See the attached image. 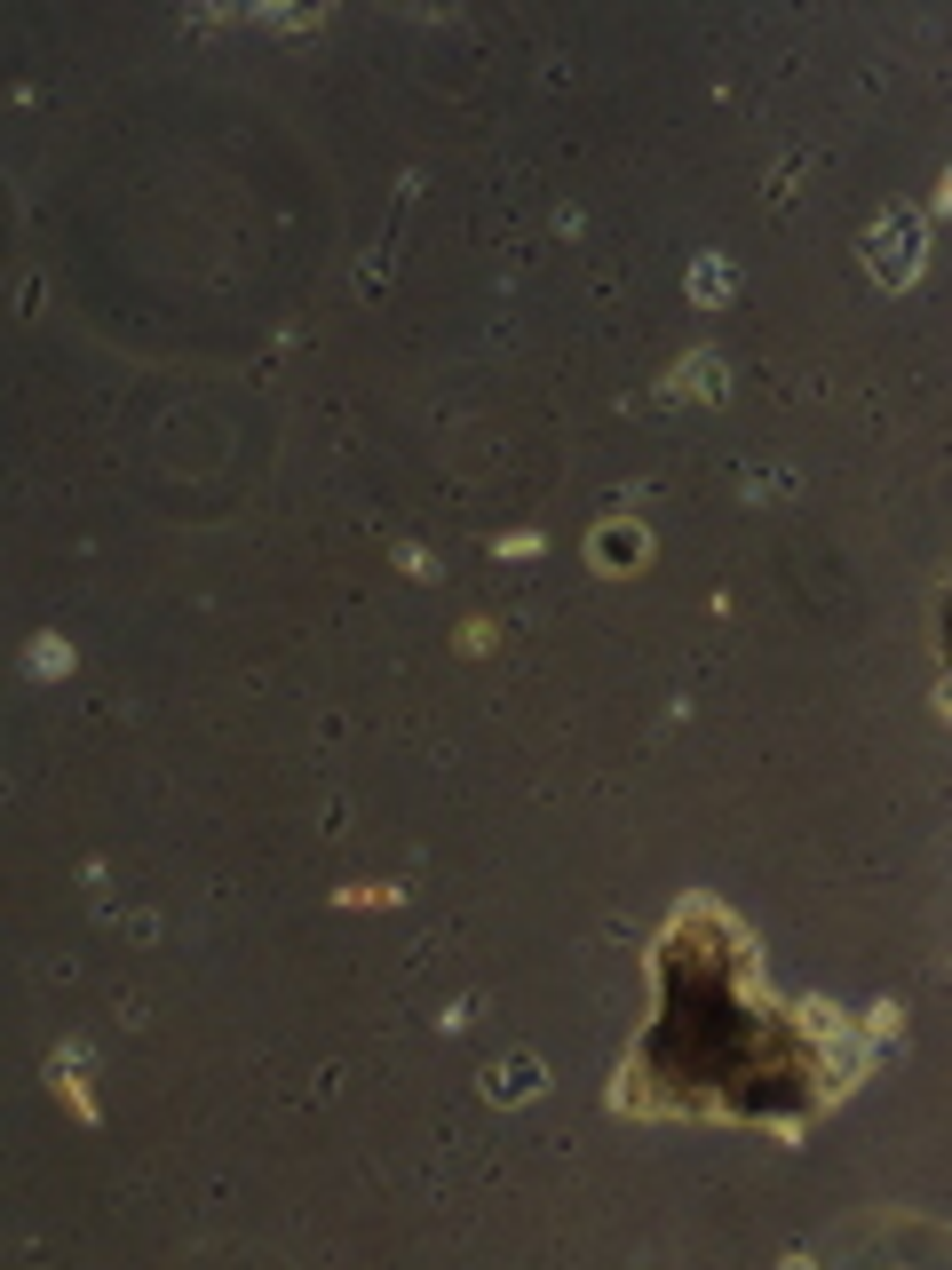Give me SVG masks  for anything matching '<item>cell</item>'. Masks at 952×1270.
<instances>
[{"mask_svg":"<svg viewBox=\"0 0 952 1270\" xmlns=\"http://www.w3.org/2000/svg\"><path fill=\"white\" fill-rule=\"evenodd\" d=\"M865 271L881 278V286H905V278L921 271V223H913V214L873 223V231H865Z\"/></svg>","mask_w":952,"mask_h":1270,"instance_id":"obj_1","label":"cell"},{"mask_svg":"<svg viewBox=\"0 0 952 1270\" xmlns=\"http://www.w3.org/2000/svg\"><path fill=\"white\" fill-rule=\"evenodd\" d=\"M532 1088H540V1064H532V1057L516 1064V1072H508V1064L492 1072V1096H532Z\"/></svg>","mask_w":952,"mask_h":1270,"instance_id":"obj_2","label":"cell"},{"mask_svg":"<svg viewBox=\"0 0 952 1270\" xmlns=\"http://www.w3.org/2000/svg\"><path fill=\"white\" fill-rule=\"evenodd\" d=\"M690 294H699V303H722V294H730V271H722V263H699V271H690Z\"/></svg>","mask_w":952,"mask_h":1270,"instance_id":"obj_3","label":"cell"},{"mask_svg":"<svg viewBox=\"0 0 952 1270\" xmlns=\"http://www.w3.org/2000/svg\"><path fill=\"white\" fill-rule=\"evenodd\" d=\"M72 660V651H64V643H40V651H32V675H56V667Z\"/></svg>","mask_w":952,"mask_h":1270,"instance_id":"obj_4","label":"cell"}]
</instances>
